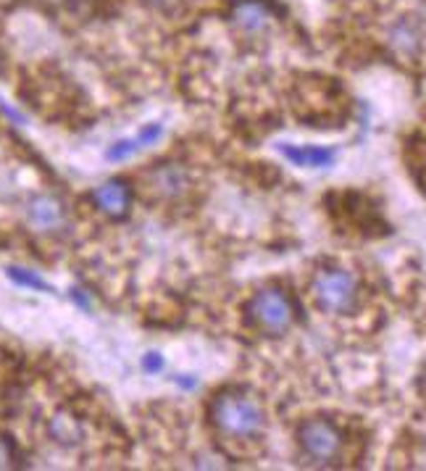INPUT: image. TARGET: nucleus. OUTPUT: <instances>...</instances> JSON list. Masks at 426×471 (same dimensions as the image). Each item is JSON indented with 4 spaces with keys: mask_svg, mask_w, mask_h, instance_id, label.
I'll use <instances>...</instances> for the list:
<instances>
[{
    "mask_svg": "<svg viewBox=\"0 0 426 471\" xmlns=\"http://www.w3.org/2000/svg\"><path fill=\"white\" fill-rule=\"evenodd\" d=\"M209 419L224 437L253 440L266 429L264 403L245 388H226L216 395L209 408Z\"/></svg>",
    "mask_w": 426,
    "mask_h": 471,
    "instance_id": "obj_1",
    "label": "nucleus"
},
{
    "mask_svg": "<svg viewBox=\"0 0 426 471\" xmlns=\"http://www.w3.org/2000/svg\"><path fill=\"white\" fill-rule=\"evenodd\" d=\"M245 314L258 332L280 337L292 329V324L297 318V309H295V301L284 293L282 287H264L248 301Z\"/></svg>",
    "mask_w": 426,
    "mask_h": 471,
    "instance_id": "obj_2",
    "label": "nucleus"
},
{
    "mask_svg": "<svg viewBox=\"0 0 426 471\" xmlns=\"http://www.w3.org/2000/svg\"><path fill=\"white\" fill-rule=\"evenodd\" d=\"M311 293L324 314L340 316L353 314L360 298L358 279L345 269H321L311 282Z\"/></svg>",
    "mask_w": 426,
    "mask_h": 471,
    "instance_id": "obj_3",
    "label": "nucleus"
},
{
    "mask_svg": "<svg viewBox=\"0 0 426 471\" xmlns=\"http://www.w3.org/2000/svg\"><path fill=\"white\" fill-rule=\"evenodd\" d=\"M297 445L303 451V456L319 467H329L337 464L343 459L345 451V435L343 429L329 421V419H305L297 427Z\"/></svg>",
    "mask_w": 426,
    "mask_h": 471,
    "instance_id": "obj_4",
    "label": "nucleus"
},
{
    "mask_svg": "<svg viewBox=\"0 0 426 471\" xmlns=\"http://www.w3.org/2000/svg\"><path fill=\"white\" fill-rule=\"evenodd\" d=\"M145 182L158 200H179L193 190V174L182 163H155L145 174Z\"/></svg>",
    "mask_w": 426,
    "mask_h": 471,
    "instance_id": "obj_5",
    "label": "nucleus"
},
{
    "mask_svg": "<svg viewBox=\"0 0 426 471\" xmlns=\"http://www.w3.org/2000/svg\"><path fill=\"white\" fill-rule=\"evenodd\" d=\"M27 222L37 230V232H59L67 227L69 222V211L67 203L51 192L35 195L27 203Z\"/></svg>",
    "mask_w": 426,
    "mask_h": 471,
    "instance_id": "obj_6",
    "label": "nucleus"
},
{
    "mask_svg": "<svg viewBox=\"0 0 426 471\" xmlns=\"http://www.w3.org/2000/svg\"><path fill=\"white\" fill-rule=\"evenodd\" d=\"M92 203L108 219H124L132 208V190L124 179H108L92 190Z\"/></svg>",
    "mask_w": 426,
    "mask_h": 471,
    "instance_id": "obj_7",
    "label": "nucleus"
},
{
    "mask_svg": "<svg viewBox=\"0 0 426 471\" xmlns=\"http://www.w3.org/2000/svg\"><path fill=\"white\" fill-rule=\"evenodd\" d=\"M229 19L245 35H261L272 21V11L264 0H237Z\"/></svg>",
    "mask_w": 426,
    "mask_h": 471,
    "instance_id": "obj_8",
    "label": "nucleus"
},
{
    "mask_svg": "<svg viewBox=\"0 0 426 471\" xmlns=\"http://www.w3.org/2000/svg\"><path fill=\"white\" fill-rule=\"evenodd\" d=\"M277 151L289 163H295L300 169H327L337 158V153L332 148H321V145H289V143H280Z\"/></svg>",
    "mask_w": 426,
    "mask_h": 471,
    "instance_id": "obj_9",
    "label": "nucleus"
},
{
    "mask_svg": "<svg viewBox=\"0 0 426 471\" xmlns=\"http://www.w3.org/2000/svg\"><path fill=\"white\" fill-rule=\"evenodd\" d=\"M8 279L19 287H27V290H35V293H53V287L37 274V271H29V269H21V266H8L5 269Z\"/></svg>",
    "mask_w": 426,
    "mask_h": 471,
    "instance_id": "obj_10",
    "label": "nucleus"
},
{
    "mask_svg": "<svg viewBox=\"0 0 426 471\" xmlns=\"http://www.w3.org/2000/svg\"><path fill=\"white\" fill-rule=\"evenodd\" d=\"M21 469V456L16 443L8 435H0V471Z\"/></svg>",
    "mask_w": 426,
    "mask_h": 471,
    "instance_id": "obj_11",
    "label": "nucleus"
},
{
    "mask_svg": "<svg viewBox=\"0 0 426 471\" xmlns=\"http://www.w3.org/2000/svg\"><path fill=\"white\" fill-rule=\"evenodd\" d=\"M142 151V145H140V140L138 137H127V140H119V143H114L108 151H106V158L108 161H130L132 156H138Z\"/></svg>",
    "mask_w": 426,
    "mask_h": 471,
    "instance_id": "obj_12",
    "label": "nucleus"
},
{
    "mask_svg": "<svg viewBox=\"0 0 426 471\" xmlns=\"http://www.w3.org/2000/svg\"><path fill=\"white\" fill-rule=\"evenodd\" d=\"M51 432H53V437L59 443H74L79 437V427H76V421L69 419V416H56L53 424H51Z\"/></svg>",
    "mask_w": 426,
    "mask_h": 471,
    "instance_id": "obj_13",
    "label": "nucleus"
},
{
    "mask_svg": "<svg viewBox=\"0 0 426 471\" xmlns=\"http://www.w3.org/2000/svg\"><path fill=\"white\" fill-rule=\"evenodd\" d=\"M392 37H395V43H398L400 48H406V51H414V48L419 45V35H416V29H414L411 24H406V21L395 29Z\"/></svg>",
    "mask_w": 426,
    "mask_h": 471,
    "instance_id": "obj_14",
    "label": "nucleus"
},
{
    "mask_svg": "<svg viewBox=\"0 0 426 471\" xmlns=\"http://www.w3.org/2000/svg\"><path fill=\"white\" fill-rule=\"evenodd\" d=\"M138 140H140V145H142V151L145 148H150V145H155L161 137H163V127L161 124H147V127H142L140 132L135 135Z\"/></svg>",
    "mask_w": 426,
    "mask_h": 471,
    "instance_id": "obj_15",
    "label": "nucleus"
},
{
    "mask_svg": "<svg viewBox=\"0 0 426 471\" xmlns=\"http://www.w3.org/2000/svg\"><path fill=\"white\" fill-rule=\"evenodd\" d=\"M142 369H145L147 374H161V372H163V356H161L158 350L145 353V356H142Z\"/></svg>",
    "mask_w": 426,
    "mask_h": 471,
    "instance_id": "obj_16",
    "label": "nucleus"
},
{
    "mask_svg": "<svg viewBox=\"0 0 426 471\" xmlns=\"http://www.w3.org/2000/svg\"><path fill=\"white\" fill-rule=\"evenodd\" d=\"M71 301H74L82 311H90V306H92V303H90V298H87V293H84V290H79V287H74V290H71Z\"/></svg>",
    "mask_w": 426,
    "mask_h": 471,
    "instance_id": "obj_17",
    "label": "nucleus"
},
{
    "mask_svg": "<svg viewBox=\"0 0 426 471\" xmlns=\"http://www.w3.org/2000/svg\"><path fill=\"white\" fill-rule=\"evenodd\" d=\"M182 390H195L198 388V380L193 377V374H179L177 380H174Z\"/></svg>",
    "mask_w": 426,
    "mask_h": 471,
    "instance_id": "obj_18",
    "label": "nucleus"
}]
</instances>
